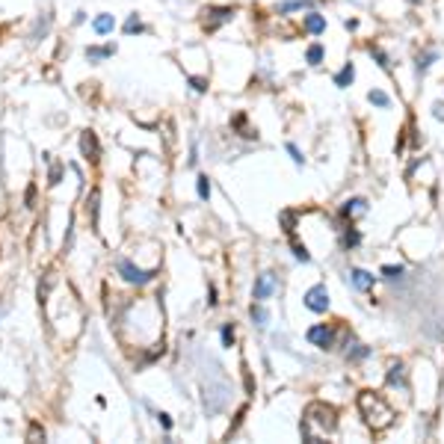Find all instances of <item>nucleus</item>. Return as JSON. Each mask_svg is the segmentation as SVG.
<instances>
[{
    "instance_id": "f257e3e1",
    "label": "nucleus",
    "mask_w": 444,
    "mask_h": 444,
    "mask_svg": "<svg viewBox=\"0 0 444 444\" xmlns=\"http://www.w3.org/2000/svg\"><path fill=\"white\" fill-rule=\"evenodd\" d=\"M338 427V412L326 403H311L305 409V418H302V438L305 441H320V435H332Z\"/></svg>"
},
{
    "instance_id": "f03ea898",
    "label": "nucleus",
    "mask_w": 444,
    "mask_h": 444,
    "mask_svg": "<svg viewBox=\"0 0 444 444\" xmlns=\"http://www.w3.org/2000/svg\"><path fill=\"white\" fill-rule=\"evenodd\" d=\"M359 412L361 418H364V423L370 427L373 432H382L388 430L391 423H394V409L385 403L382 394H376V391H361L359 394Z\"/></svg>"
},
{
    "instance_id": "7ed1b4c3",
    "label": "nucleus",
    "mask_w": 444,
    "mask_h": 444,
    "mask_svg": "<svg viewBox=\"0 0 444 444\" xmlns=\"http://www.w3.org/2000/svg\"><path fill=\"white\" fill-rule=\"evenodd\" d=\"M119 273L125 281H131V285H145V281H151V278L157 276V270H139V267H133L128 258H119Z\"/></svg>"
},
{
    "instance_id": "20e7f679",
    "label": "nucleus",
    "mask_w": 444,
    "mask_h": 444,
    "mask_svg": "<svg viewBox=\"0 0 444 444\" xmlns=\"http://www.w3.org/2000/svg\"><path fill=\"white\" fill-rule=\"evenodd\" d=\"M305 308L314 314H323L326 308H329V290H326V285L308 288V293H305Z\"/></svg>"
},
{
    "instance_id": "39448f33",
    "label": "nucleus",
    "mask_w": 444,
    "mask_h": 444,
    "mask_svg": "<svg viewBox=\"0 0 444 444\" xmlns=\"http://www.w3.org/2000/svg\"><path fill=\"white\" fill-rule=\"evenodd\" d=\"M308 341H311L314 347H320V349H332L335 347V329L326 326V323H317V326L308 329Z\"/></svg>"
},
{
    "instance_id": "423d86ee",
    "label": "nucleus",
    "mask_w": 444,
    "mask_h": 444,
    "mask_svg": "<svg viewBox=\"0 0 444 444\" xmlns=\"http://www.w3.org/2000/svg\"><path fill=\"white\" fill-rule=\"evenodd\" d=\"M231 18H234V9H231V6H207V9H204V27H207V33H214L216 27L231 21Z\"/></svg>"
},
{
    "instance_id": "0eeeda50",
    "label": "nucleus",
    "mask_w": 444,
    "mask_h": 444,
    "mask_svg": "<svg viewBox=\"0 0 444 444\" xmlns=\"http://www.w3.org/2000/svg\"><path fill=\"white\" fill-rule=\"evenodd\" d=\"M276 293V276L273 273H264V276H258V281H255V290H252V296L258 302H264V299H270Z\"/></svg>"
},
{
    "instance_id": "6e6552de",
    "label": "nucleus",
    "mask_w": 444,
    "mask_h": 444,
    "mask_svg": "<svg viewBox=\"0 0 444 444\" xmlns=\"http://www.w3.org/2000/svg\"><path fill=\"white\" fill-rule=\"evenodd\" d=\"M385 382L391 385V388L409 391V385H406V367H403V361H394V364L388 367V376H385Z\"/></svg>"
},
{
    "instance_id": "1a4fd4ad",
    "label": "nucleus",
    "mask_w": 444,
    "mask_h": 444,
    "mask_svg": "<svg viewBox=\"0 0 444 444\" xmlns=\"http://www.w3.org/2000/svg\"><path fill=\"white\" fill-rule=\"evenodd\" d=\"M349 281H352V288H356V290H370L376 278H373L367 270H352V273H349Z\"/></svg>"
},
{
    "instance_id": "9d476101",
    "label": "nucleus",
    "mask_w": 444,
    "mask_h": 444,
    "mask_svg": "<svg viewBox=\"0 0 444 444\" xmlns=\"http://www.w3.org/2000/svg\"><path fill=\"white\" fill-rule=\"evenodd\" d=\"M80 148H83V154L89 157V160H98V154H101V151H98V139H95V133H92V131H86V133H83V139H80Z\"/></svg>"
},
{
    "instance_id": "9b49d317",
    "label": "nucleus",
    "mask_w": 444,
    "mask_h": 444,
    "mask_svg": "<svg viewBox=\"0 0 444 444\" xmlns=\"http://www.w3.org/2000/svg\"><path fill=\"white\" fill-rule=\"evenodd\" d=\"M305 30H308L311 36H320V33L326 30V18H323V15H317V12L305 15Z\"/></svg>"
},
{
    "instance_id": "f8f14e48",
    "label": "nucleus",
    "mask_w": 444,
    "mask_h": 444,
    "mask_svg": "<svg viewBox=\"0 0 444 444\" xmlns=\"http://www.w3.org/2000/svg\"><path fill=\"white\" fill-rule=\"evenodd\" d=\"M352 77H356V65H352V62H347V65L335 74V86H338V89H347V86L352 83Z\"/></svg>"
},
{
    "instance_id": "ddd939ff",
    "label": "nucleus",
    "mask_w": 444,
    "mask_h": 444,
    "mask_svg": "<svg viewBox=\"0 0 444 444\" xmlns=\"http://www.w3.org/2000/svg\"><path fill=\"white\" fill-rule=\"evenodd\" d=\"M364 210H367L364 199H347L344 207H341V216H356V214H364Z\"/></svg>"
},
{
    "instance_id": "4468645a",
    "label": "nucleus",
    "mask_w": 444,
    "mask_h": 444,
    "mask_svg": "<svg viewBox=\"0 0 444 444\" xmlns=\"http://www.w3.org/2000/svg\"><path fill=\"white\" fill-rule=\"evenodd\" d=\"M314 0H285L281 6H278V15H288L293 12V9H311Z\"/></svg>"
},
{
    "instance_id": "2eb2a0df",
    "label": "nucleus",
    "mask_w": 444,
    "mask_h": 444,
    "mask_svg": "<svg viewBox=\"0 0 444 444\" xmlns=\"http://www.w3.org/2000/svg\"><path fill=\"white\" fill-rule=\"evenodd\" d=\"M347 359L349 361H361V359H367V356H370V347H364V344H356V341H352V344H347Z\"/></svg>"
},
{
    "instance_id": "dca6fc26",
    "label": "nucleus",
    "mask_w": 444,
    "mask_h": 444,
    "mask_svg": "<svg viewBox=\"0 0 444 444\" xmlns=\"http://www.w3.org/2000/svg\"><path fill=\"white\" fill-rule=\"evenodd\" d=\"M116 54V45H107V48H89L86 50V57L92 62H98V60H107V57H113Z\"/></svg>"
},
{
    "instance_id": "f3484780",
    "label": "nucleus",
    "mask_w": 444,
    "mask_h": 444,
    "mask_svg": "<svg viewBox=\"0 0 444 444\" xmlns=\"http://www.w3.org/2000/svg\"><path fill=\"white\" fill-rule=\"evenodd\" d=\"M92 27H95V33H98V36H107L110 30H113V15H98V18H95V24H92Z\"/></svg>"
},
{
    "instance_id": "a211bd4d",
    "label": "nucleus",
    "mask_w": 444,
    "mask_h": 444,
    "mask_svg": "<svg viewBox=\"0 0 444 444\" xmlns=\"http://www.w3.org/2000/svg\"><path fill=\"white\" fill-rule=\"evenodd\" d=\"M249 314H252V320H255L258 326H267V320H270V314H267V308H264V305H261L258 299H255V305L249 308Z\"/></svg>"
},
{
    "instance_id": "6ab92c4d",
    "label": "nucleus",
    "mask_w": 444,
    "mask_h": 444,
    "mask_svg": "<svg viewBox=\"0 0 444 444\" xmlns=\"http://www.w3.org/2000/svg\"><path fill=\"white\" fill-rule=\"evenodd\" d=\"M367 101H370V104H376V107H382V110L391 104V98L385 95L382 89H370V92H367Z\"/></svg>"
},
{
    "instance_id": "aec40b11",
    "label": "nucleus",
    "mask_w": 444,
    "mask_h": 444,
    "mask_svg": "<svg viewBox=\"0 0 444 444\" xmlns=\"http://www.w3.org/2000/svg\"><path fill=\"white\" fill-rule=\"evenodd\" d=\"M323 57H326L323 45H311V48H308V54H305L308 65H320V62H323Z\"/></svg>"
},
{
    "instance_id": "412c9836",
    "label": "nucleus",
    "mask_w": 444,
    "mask_h": 444,
    "mask_svg": "<svg viewBox=\"0 0 444 444\" xmlns=\"http://www.w3.org/2000/svg\"><path fill=\"white\" fill-rule=\"evenodd\" d=\"M231 125H234V128H240V136H246V139H255V136H258V133H255V131H249V128H246V116H243V113H240V116H234V121H231Z\"/></svg>"
},
{
    "instance_id": "4be33fe9",
    "label": "nucleus",
    "mask_w": 444,
    "mask_h": 444,
    "mask_svg": "<svg viewBox=\"0 0 444 444\" xmlns=\"http://www.w3.org/2000/svg\"><path fill=\"white\" fill-rule=\"evenodd\" d=\"M359 243H361V234L356 228H347V231H344V246H347V249H356Z\"/></svg>"
},
{
    "instance_id": "5701e85b",
    "label": "nucleus",
    "mask_w": 444,
    "mask_h": 444,
    "mask_svg": "<svg viewBox=\"0 0 444 444\" xmlns=\"http://www.w3.org/2000/svg\"><path fill=\"white\" fill-rule=\"evenodd\" d=\"M367 50H370V57H376V62H379V65H382L385 72H388V68H391V62H388V57H385V50L379 48V45H370V48H367Z\"/></svg>"
},
{
    "instance_id": "b1692460",
    "label": "nucleus",
    "mask_w": 444,
    "mask_h": 444,
    "mask_svg": "<svg viewBox=\"0 0 444 444\" xmlns=\"http://www.w3.org/2000/svg\"><path fill=\"white\" fill-rule=\"evenodd\" d=\"M196 187H199V199H210V181H207V175H199Z\"/></svg>"
},
{
    "instance_id": "393cba45",
    "label": "nucleus",
    "mask_w": 444,
    "mask_h": 444,
    "mask_svg": "<svg viewBox=\"0 0 444 444\" xmlns=\"http://www.w3.org/2000/svg\"><path fill=\"white\" fill-rule=\"evenodd\" d=\"M143 30H145V27L139 24V18H136V15H131V18H128V24H125V33H128V36H133V33H143Z\"/></svg>"
},
{
    "instance_id": "a878e982",
    "label": "nucleus",
    "mask_w": 444,
    "mask_h": 444,
    "mask_svg": "<svg viewBox=\"0 0 444 444\" xmlns=\"http://www.w3.org/2000/svg\"><path fill=\"white\" fill-rule=\"evenodd\" d=\"M432 60H435V54H432V50H430V54H423V57H418V74L427 72V68L432 65Z\"/></svg>"
},
{
    "instance_id": "bb28decb",
    "label": "nucleus",
    "mask_w": 444,
    "mask_h": 444,
    "mask_svg": "<svg viewBox=\"0 0 444 444\" xmlns=\"http://www.w3.org/2000/svg\"><path fill=\"white\" fill-rule=\"evenodd\" d=\"M293 255H296V261H302V264H308V261H311L308 249H305V246H299V243H293Z\"/></svg>"
},
{
    "instance_id": "cd10ccee",
    "label": "nucleus",
    "mask_w": 444,
    "mask_h": 444,
    "mask_svg": "<svg viewBox=\"0 0 444 444\" xmlns=\"http://www.w3.org/2000/svg\"><path fill=\"white\" fill-rule=\"evenodd\" d=\"M288 154L293 157V163H296V166H302V163H305V157H302V151H299V148H296L293 143H288Z\"/></svg>"
},
{
    "instance_id": "c85d7f7f",
    "label": "nucleus",
    "mask_w": 444,
    "mask_h": 444,
    "mask_svg": "<svg viewBox=\"0 0 444 444\" xmlns=\"http://www.w3.org/2000/svg\"><path fill=\"white\" fill-rule=\"evenodd\" d=\"M222 344H225V347L234 344V326H228V323L222 326Z\"/></svg>"
},
{
    "instance_id": "c756f323",
    "label": "nucleus",
    "mask_w": 444,
    "mask_h": 444,
    "mask_svg": "<svg viewBox=\"0 0 444 444\" xmlns=\"http://www.w3.org/2000/svg\"><path fill=\"white\" fill-rule=\"evenodd\" d=\"M382 276L385 278H400L403 276V267H382Z\"/></svg>"
},
{
    "instance_id": "7c9ffc66",
    "label": "nucleus",
    "mask_w": 444,
    "mask_h": 444,
    "mask_svg": "<svg viewBox=\"0 0 444 444\" xmlns=\"http://www.w3.org/2000/svg\"><path fill=\"white\" fill-rule=\"evenodd\" d=\"M27 438H30V441H36V438H45V430H42L39 423H33V427H30V432H27Z\"/></svg>"
},
{
    "instance_id": "2f4dec72",
    "label": "nucleus",
    "mask_w": 444,
    "mask_h": 444,
    "mask_svg": "<svg viewBox=\"0 0 444 444\" xmlns=\"http://www.w3.org/2000/svg\"><path fill=\"white\" fill-rule=\"evenodd\" d=\"M190 86L196 92H204V89H207V80H204V77H190Z\"/></svg>"
},
{
    "instance_id": "473e14b6",
    "label": "nucleus",
    "mask_w": 444,
    "mask_h": 444,
    "mask_svg": "<svg viewBox=\"0 0 444 444\" xmlns=\"http://www.w3.org/2000/svg\"><path fill=\"white\" fill-rule=\"evenodd\" d=\"M432 116L438 121H444V104H435V107H432Z\"/></svg>"
},
{
    "instance_id": "72a5a7b5",
    "label": "nucleus",
    "mask_w": 444,
    "mask_h": 444,
    "mask_svg": "<svg viewBox=\"0 0 444 444\" xmlns=\"http://www.w3.org/2000/svg\"><path fill=\"white\" fill-rule=\"evenodd\" d=\"M157 418H160V423H163V427H166V430H169V427H172V420H169V415H163V412H160V415H157Z\"/></svg>"
}]
</instances>
